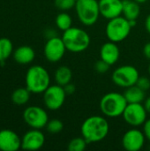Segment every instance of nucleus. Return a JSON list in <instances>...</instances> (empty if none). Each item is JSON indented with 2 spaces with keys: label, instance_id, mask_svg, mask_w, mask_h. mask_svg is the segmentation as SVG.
<instances>
[{
  "label": "nucleus",
  "instance_id": "5701e85b",
  "mask_svg": "<svg viewBox=\"0 0 150 151\" xmlns=\"http://www.w3.org/2000/svg\"><path fill=\"white\" fill-rule=\"evenodd\" d=\"M55 22H56V26L57 27V28L64 32L72 27V17L67 12H62L57 15Z\"/></svg>",
  "mask_w": 150,
  "mask_h": 151
},
{
  "label": "nucleus",
  "instance_id": "c85d7f7f",
  "mask_svg": "<svg viewBox=\"0 0 150 151\" xmlns=\"http://www.w3.org/2000/svg\"><path fill=\"white\" fill-rule=\"evenodd\" d=\"M143 133L145 134L146 139L150 142V119H147L143 124Z\"/></svg>",
  "mask_w": 150,
  "mask_h": 151
},
{
  "label": "nucleus",
  "instance_id": "423d86ee",
  "mask_svg": "<svg viewBox=\"0 0 150 151\" xmlns=\"http://www.w3.org/2000/svg\"><path fill=\"white\" fill-rule=\"evenodd\" d=\"M131 29L132 27L129 20L124 16H118L109 19L106 26V35L110 41L117 43L126 40L128 37Z\"/></svg>",
  "mask_w": 150,
  "mask_h": 151
},
{
  "label": "nucleus",
  "instance_id": "4be33fe9",
  "mask_svg": "<svg viewBox=\"0 0 150 151\" xmlns=\"http://www.w3.org/2000/svg\"><path fill=\"white\" fill-rule=\"evenodd\" d=\"M13 53V44L9 38H0V64H4Z\"/></svg>",
  "mask_w": 150,
  "mask_h": 151
},
{
  "label": "nucleus",
  "instance_id": "2eb2a0df",
  "mask_svg": "<svg viewBox=\"0 0 150 151\" xmlns=\"http://www.w3.org/2000/svg\"><path fill=\"white\" fill-rule=\"evenodd\" d=\"M100 14L107 19H111L121 16L123 12V1L121 0H99Z\"/></svg>",
  "mask_w": 150,
  "mask_h": 151
},
{
  "label": "nucleus",
  "instance_id": "9b49d317",
  "mask_svg": "<svg viewBox=\"0 0 150 151\" xmlns=\"http://www.w3.org/2000/svg\"><path fill=\"white\" fill-rule=\"evenodd\" d=\"M66 50V47L62 38L54 36L49 38L46 42L43 49V53L49 62L57 63L63 58Z\"/></svg>",
  "mask_w": 150,
  "mask_h": 151
},
{
  "label": "nucleus",
  "instance_id": "ddd939ff",
  "mask_svg": "<svg viewBox=\"0 0 150 151\" xmlns=\"http://www.w3.org/2000/svg\"><path fill=\"white\" fill-rule=\"evenodd\" d=\"M45 142V136L40 129H32L21 138V149L25 150H38Z\"/></svg>",
  "mask_w": 150,
  "mask_h": 151
},
{
  "label": "nucleus",
  "instance_id": "b1692460",
  "mask_svg": "<svg viewBox=\"0 0 150 151\" xmlns=\"http://www.w3.org/2000/svg\"><path fill=\"white\" fill-rule=\"evenodd\" d=\"M87 141L81 136V137H76L72 139L67 146V149L69 151H83L87 148Z\"/></svg>",
  "mask_w": 150,
  "mask_h": 151
},
{
  "label": "nucleus",
  "instance_id": "6e6552de",
  "mask_svg": "<svg viewBox=\"0 0 150 151\" xmlns=\"http://www.w3.org/2000/svg\"><path fill=\"white\" fill-rule=\"evenodd\" d=\"M23 119L27 126L34 129H42L46 127L49 117L44 109L39 106H28L23 112Z\"/></svg>",
  "mask_w": 150,
  "mask_h": 151
},
{
  "label": "nucleus",
  "instance_id": "dca6fc26",
  "mask_svg": "<svg viewBox=\"0 0 150 151\" xmlns=\"http://www.w3.org/2000/svg\"><path fill=\"white\" fill-rule=\"evenodd\" d=\"M120 51L119 48L114 42H108L102 45L100 49V57L101 59L108 63L110 65L116 64L119 58Z\"/></svg>",
  "mask_w": 150,
  "mask_h": 151
},
{
  "label": "nucleus",
  "instance_id": "0eeeda50",
  "mask_svg": "<svg viewBox=\"0 0 150 151\" xmlns=\"http://www.w3.org/2000/svg\"><path fill=\"white\" fill-rule=\"evenodd\" d=\"M139 77L140 74L138 70L134 66L129 65H122L117 68L111 75L114 84L126 88L135 85Z\"/></svg>",
  "mask_w": 150,
  "mask_h": 151
},
{
  "label": "nucleus",
  "instance_id": "7c9ffc66",
  "mask_svg": "<svg viewBox=\"0 0 150 151\" xmlns=\"http://www.w3.org/2000/svg\"><path fill=\"white\" fill-rule=\"evenodd\" d=\"M143 53H144L145 57L149 60H150V42L145 44V46L143 48Z\"/></svg>",
  "mask_w": 150,
  "mask_h": 151
},
{
  "label": "nucleus",
  "instance_id": "f257e3e1",
  "mask_svg": "<svg viewBox=\"0 0 150 151\" xmlns=\"http://www.w3.org/2000/svg\"><path fill=\"white\" fill-rule=\"evenodd\" d=\"M110 126L107 119L102 116H90L81 125V136L88 143H95L105 139L109 134Z\"/></svg>",
  "mask_w": 150,
  "mask_h": 151
},
{
  "label": "nucleus",
  "instance_id": "412c9836",
  "mask_svg": "<svg viewBox=\"0 0 150 151\" xmlns=\"http://www.w3.org/2000/svg\"><path fill=\"white\" fill-rule=\"evenodd\" d=\"M31 92L27 88H19L11 94V101L16 105H24L30 99Z\"/></svg>",
  "mask_w": 150,
  "mask_h": 151
},
{
  "label": "nucleus",
  "instance_id": "20e7f679",
  "mask_svg": "<svg viewBox=\"0 0 150 151\" xmlns=\"http://www.w3.org/2000/svg\"><path fill=\"white\" fill-rule=\"evenodd\" d=\"M127 104L124 95L118 92H110L102 97L100 101V109L104 116L118 118L123 114Z\"/></svg>",
  "mask_w": 150,
  "mask_h": 151
},
{
  "label": "nucleus",
  "instance_id": "bb28decb",
  "mask_svg": "<svg viewBox=\"0 0 150 151\" xmlns=\"http://www.w3.org/2000/svg\"><path fill=\"white\" fill-rule=\"evenodd\" d=\"M110 65L108 63H106L105 61H103V59L98 60L95 65V69L98 73H105L109 69H110Z\"/></svg>",
  "mask_w": 150,
  "mask_h": 151
},
{
  "label": "nucleus",
  "instance_id": "39448f33",
  "mask_svg": "<svg viewBox=\"0 0 150 151\" xmlns=\"http://www.w3.org/2000/svg\"><path fill=\"white\" fill-rule=\"evenodd\" d=\"M74 8L79 20L87 27L95 24L101 15L97 0H78Z\"/></svg>",
  "mask_w": 150,
  "mask_h": 151
},
{
  "label": "nucleus",
  "instance_id": "f704fd0d",
  "mask_svg": "<svg viewBox=\"0 0 150 151\" xmlns=\"http://www.w3.org/2000/svg\"><path fill=\"white\" fill-rule=\"evenodd\" d=\"M134 1H136L137 3H145L147 0H134Z\"/></svg>",
  "mask_w": 150,
  "mask_h": 151
},
{
  "label": "nucleus",
  "instance_id": "cd10ccee",
  "mask_svg": "<svg viewBox=\"0 0 150 151\" xmlns=\"http://www.w3.org/2000/svg\"><path fill=\"white\" fill-rule=\"evenodd\" d=\"M136 85L139 88H141V89H143L144 91H147L150 88L149 79L147 77H139V79L136 82Z\"/></svg>",
  "mask_w": 150,
  "mask_h": 151
},
{
  "label": "nucleus",
  "instance_id": "f03ea898",
  "mask_svg": "<svg viewBox=\"0 0 150 151\" xmlns=\"http://www.w3.org/2000/svg\"><path fill=\"white\" fill-rule=\"evenodd\" d=\"M26 88L34 94L43 93L50 85V77L48 71L42 65L31 66L25 77Z\"/></svg>",
  "mask_w": 150,
  "mask_h": 151
},
{
  "label": "nucleus",
  "instance_id": "473e14b6",
  "mask_svg": "<svg viewBox=\"0 0 150 151\" xmlns=\"http://www.w3.org/2000/svg\"><path fill=\"white\" fill-rule=\"evenodd\" d=\"M144 107H145V109L147 110V111L150 113V96L149 97H148V98L145 100V103H144Z\"/></svg>",
  "mask_w": 150,
  "mask_h": 151
},
{
  "label": "nucleus",
  "instance_id": "7ed1b4c3",
  "mask_svg": "<svg viewBox=\"0 0 150 151\" xmlns=\"http://www.w3.org/2000/svg\"><path fill=\"white\" fill-rule=\"evenodd\" d=\"M62 40L66 47V50L73 52H82L86 50L90 44L89 35L82 28L71 27L64 31Z\"/></svg>",
  "mask_w": 150,
  "mask_h": 151
},
{
  "label": "nucleus",
  "instance_id": "a878e982",
  "mask_svg": "<svg viewBox=\"0 0 150 151\" xmlns=\"http://www.w3.org/2000/svg\"><path fill=\"white\" fill-rule=\"evenodd\" d=\"M55 6L62 12L69 11L72 8L75 7V0H55Z\"/></svg>",
  "mask_w": 150,
  "mask_h": 151
},
{
  "label": "nucleus",
  "instance_id": "4468645a",
  "mask_svg": "<svg viewBox=\"0 0 150 151\" xmlns=\"http://www.w3.org/2000/svg\"><path fill=\"white\" fill-rule=\"evenodd\" d=\"M21 148V139L12 130L3 129L0 131V150L17 151Z\"/></svg>",
  "mask_w": 150,
  "mask_h": 151
},
{
  "label": "nucleus",
  "instance_id": "aec40b11",
  "mask_svg": "<svg viewBox=\"0 0 150 151\" xmlns=\"http://www.w3.org/2000/svg\"><path fill=\"white\" fill-rule=\"evenodd\" d=\"M55 81L57 85L62 87L70 83L72 78V72L68 66H60L55 72Z\"/></svg>",
  "mask_w": 150,
  "mask_h": 151
},
{
  "label": "nucleus",
  "instance_id": "6ab92c4d",
  "mask_svg": "<svg viewBox=\"0 0 150 151\" xmlns=\"http://www.w3.org/2000/svg\"><path fill=\"white\" fill-rule=\"evenodd\" d=\"M141 10L139 3L134 0H124L123 1V16L128 20L137 19L140 15Z\"/></svg>",
  "mask_w": 150,
  "mask_h": 151
},
{
  "label": "nucleus",
  "instance_id": "e433bc0d",
  "mask_svg": "<svg viewBox=\"0 0 150 151\" xmlns=\"http://www.w3.org/2000/svg\"><path fill=\"white\" fill-rule=\"evenodd\" d=\"M75 1H76V2H77V1H78V0H75Z\"/></svg>",
  "mask_w": 150,
  "mask_h": 151
},
{
  "label": "nucleus",
  "instance_id": "72a5a7b5",
  "mask_svg": "<svg viewBox=\"0 0 150 151\" xmlns=\"http://www.w3.org/2000/svg\"><path fill=\"white\" fill-rule=\"evenodd\" d=\"M129 23H130V25H131V27H135L136 26V19H131V20H129Z\"/></svg>",
  "mask_w": 150,
  "mask_h": 151
},
{
  "label": "nucleus",
  "instance_id": "1a4fd4ad",
  "mask_svg": "<svg viewBox=\"0 0 150 151\" xmlns=\"http://www.w3.org/2000/svg\"><path fill=\"white\" fill-rule=\"evenodd\" d=\"M66 94L64 87L60 85H50V87L43 92V102L47 109L50 111H57L60 109L65 104Z\"/></svg>",
  "mask_w": 150,
  "mask_h": 151
},
{
  "label": "nucleus",
  "instance_id": "c756f323",
  "mask_svg": "<svg viewBox=\"0 0 150 151\" xmlns=\"http://www.w3.org/2000/svg\"><path fill=\"white\" fill-rule=\"evenodd\" d=\"M64 89H65V92L66 96H70V95H72L75 92V86L72 83L70 82V83L66 84L65 86H64Z\"/></svg>",
  "mask_w": 150,
  "mask_h": 151
},
{
  "label": "nucleus",
  "instance_id": "a211bd4d",
  "mask_svg": "<svg viewBox=\"0 0 150 151\" xmlns=\"http://www.w3.org/2000/svg\"><path fill=\"white\" fill-rule=\"evenodd\" d=\"M145 92L146 91H144L135 84L133 86L126 88L124 96L128 104L142 103L145 99Z\"/></svg>",
  "mask_w": 150,
  "mask_h": 151
},
{
  "label": "nucleus",
  "instance_id": "2f4dec72",
  "mask_svg": "<svg viewBox=\"0 0 150 151\" xmlns=\"http://www.w3.org/2000/svg\"><path fill=\"white\" fill-rule=\"evenodd\" d=\"M145 27H146L147 32L150 35V14L148 15V17L146 18V20H145Z\"/></svg>",
  "mask_w": 150,
  "mask_h": 151
},
{
  "label": "nucleus",
  "instance_id": "393cba45",
  "mask_svg": "<svg viewBox=\"0 0 150 151\" xmlns=\"http://www.w3.org/2000/svg\"><path fill=\"white\" fill-rule=\"evenodd\" d=\"M46 128H47V131L50 134H58L62 132L64 128V124L61 120L55 119H51L48 121L46 125Z\"/></svg>",
  "mask_w": 150,
  "mask_h": 151
},
{
  "label": "nucleus",
  "instance_id": "9d476101",
  "mask_svg": "<svg viewBox=\"0 0 150 151\" xmlns=\"http://www.w3.org/2000/svg\"><path fill=\"white\" fill-rule=\"evenodd\" d=\"M148 111L141 103L127 104L122 116L124 120L132 127H140L147 120Z\"/></svg>",
  "mask_w": 150,
  "mask_h": 151
},
{
  "label": "nucleus",
  "instance_id": "c9c22d12",
  "mask_svg": "<svg viewBox=\"0 0 150 151\" xmlns=\"http://www.w3.org/2000/svg\"><path fill=\"white\" fill-rule=\"evenodd\" d=\"M149 74H150V64H149Z\"/></svg>",
  "mask_w": 150,
  "mask_h": 151
},
{
  "label": "nucleus",
  "instance_id": "f3484780",
  "mask_svg": "<svg viewBox=\"0 0 150 151\" xmlns=\"http://www.w3.org/2000/svg\"><path fill=\"white\" fill-rule=\"evenodd\" d=\"M13 59L20 65H27L34 61L35 52L33 48L27 45H22L13 51Z\"/></svg>",
  "mask_w": 150,
  "mask_h": 151
},
{
  "label": "nucleus",
  "instance_id": "f8f14e48",
  "mask_svg": "<svg viewBox=\"0 0 150 151\" xmlns=\"http://www.w3.org/2000/svg\"><path fill=\"white\" fill-rule=\"evenodd\" d=\"M145 134L142 131L133 128L125 133L122 137V146L127 151L141 150L145 143Z\"/></svg>",
  "mask_w": 150,
  "mask_h": 151
}]
</instances>
